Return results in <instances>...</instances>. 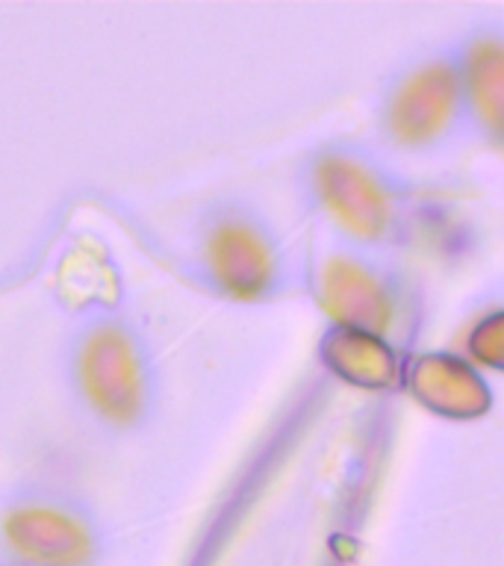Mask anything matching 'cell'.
Listing matches in <instances>:
<instances>
[{
	"label": "cell",
	"mask_w": 504,
	"mask_h": 566,
	"mask_svg": "<svg viewBox=\"0 0 504 566\" xmlns=\"http://www.w3.org/2000/svg\"><path fill=\"white\" fill-rule=\"evenodd\" d=\"M80 371L83 387L101 413L115 422H130L139 413L145 392L141 366L130 339L118 327H101L88 336L80 357Z\"/></svg>",
	"instance_id": "cell-1"
},
{
	"label": "cell",
	"mask_w": 504,
	"mask_h": 566,
	"mask_svg": "<svg viewBox=\"0 0 504 566\" xmlns=\"http://www.w3.org/2000/svg\"><path fill=\"white\" fill-rule=\"evenodd\" d=\"M469 88L475 97L477 113L484 115L490 127L502 122V51L498 44H477L469 62Z\"/></svg>",
	"instance_id": "cell-8"
},
{
	"label": "cell",
	"mask_w": 504,
	"mask_h": 566,
	"mask_svg": "<svg viewBox=\"0 0 504 566\" xmlns=\"http://www.w3.org/2000/svg\"><path fill=\"white\" fill-rule=\"evenodd\" d=\"M449 378V384L440 378L437 360H424L422 366L416 369V389L422 392V398L428 405L440 396L442 389H449V396L442 401V410H445V413H466V410H477V405L484 407V389L477 387V380H472L475 375H469L460 363H451Z\"/></svg>",
	"instance_id": "cell-7"
},
{
	"label": "cell",
	"mask_w": 504,
	"mask_h": 566,
	"mask_svg": "<svg viewBox=\"0 0 504 566\" xmlns=\"http://www.w3.org/2000/svg\"><path fill=\"white\" fill-rule=\"evenodd\" d=\"M7 539L15 552L42 566L86 564L92 539L74 516L51 507H24L7 516Z\"/></svg>",
	"instance_id": "cell-5"
},
{
	"label": "cell",
	"mask_w": 504,
	"mask_h": 566,
	"mask_svg": "<svg viewBox=\"0 0 504 566\" xmlns=\"http://www.w3.org/2000/svg\"><path fill=\"white\" fill-rule=\"evenodd\" d=\"M460 80L449 65H428L416 71L398 88L389 106V130L405 145L433 142L458 113Z\"/></svg>",
	"instance_id": "cell-3"
},
{
	"label": "cell",
	"mask_w": 504,
	"mask_h": 566,
	"mask_svg": "<svg viewBox=\"0 0 504 566\" xmlns=\"http://www.w3.org/2000/svg\"><path fill=\"white\" fill-rule=\"evenodd\" d=\"M327 304L343 318L348 331L380 334L389 325V295L369 272L351 263L330 265L325 281Z\"/></svg>",
	"instance_id": "cell-6"
},
{
	"label": "cell",
	"mask_w": 504,
	"mask_h": 566,
	"mask_svg": "<svg viewBox=\"0 0 504 566\" xmlns=\"http://www.w3.org/2000/svg\"><path fill=\"white\" fill-rule=\"evenodd\" d=\"M318 192L345 230L363 239L384 237L392 224L389 195L369 168L345 157H327L318 166Z\"/></svg>",
	"instance_id": "cell-2"
},
{
	"label": "cell",
	"mask_w": 504,
	"mask_h": 566,
	"mask_svg": "<svg viewBox=\"0 0 504 566\" xmlns=\"http://www.w3.org/2000/svg\"><path fill=\"white\" fill-rule=\"evenodd\" d=\"M210 265L216 281L237 298H260L274 281L269 239L242 219H224L212 230Z\"/></svg>",
	"instance_id": "cell-4"
}]
</instances>
